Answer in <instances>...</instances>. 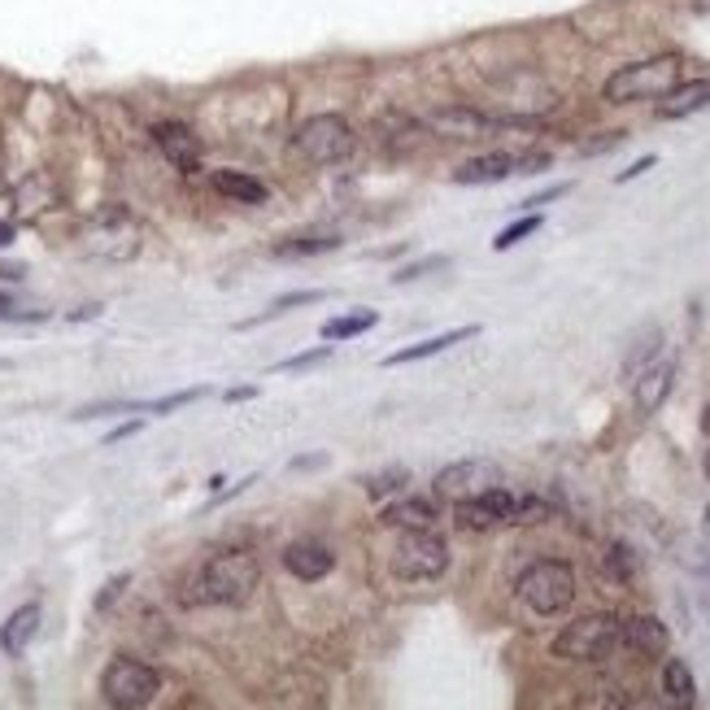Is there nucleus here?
Segmentation results:
<instances>
[{
  "label": "nucleus",
  "mask_w": 710,
  "mask_h": 710,
  "mask_svg": "<svg viewBox=\"0 0 710 710\" xmlns=\"http://www.w3.org/2000/svg\"><path fill=\"white\" fill-rule=\"evenodd\" d=\"M257 585H262L257 558L244 554V549H227V554H214V558L196 571L192 601H201V606H244V601L257 592Z\"/></svg>",
  "instance_id": "obj_1"
},
{
  "label": "nucleus",
  "mask_w": 710,
  "mask_h": 710,
  "mask_svg": "<svg viewBox=\"0 0 710 710\" xmlns=\"http://www.w3.org/2000/svg\"><path fill=\"white\" fill-rule=\"evenodd\" d=\"M680 74H684V61L676 58V53H662V58H650V61H632V65H623V70H615V74L606 79L601 97H606L610 105L662 101V97L680 83Z\"/></svg>",
  "instance_id": "obj_2"
},
{
  "label": "nucleus",
  "mask_w": 710,
  "mask_h": 710,
  "mask_svg": "<svg viewBox=\"0 0 710 710\" xmlns=\"http://www.w3.org/2000/svg\"><path fill=\"white\" fill-rule=\"evenodd\" d=\"M515 592L532 615L554 619L576 601V571L562 558H536L532 567L515 580Z\"/></svg>",
  "instance_id": "obj_3"
},
{
  "label": "nucleus",
  "mask_w": 710,
  "mask_h": 710,
  "mask_svg": "<svg viewBox=\"0 0 710 710\" xmlns=\"http://www.w3.org/2000/svg\"><path fill=\"white\" fill-rule=\"evenodd\" d=\"M619 646H623V619L597 610V615L567 623L554 641V653L567 658V662H606Z\"/></svg>",
  "instance_id": "obj_4"
},
{
  "label": "nucleus",
  "mask_w": 710,
  "mask_h": 710,
  "mask_svg": "<svg viewBox=\"0 0 710 710\" xmlns=\"http://www.w3.org/2000/svg\"><path fill=\"white\" fill-rule=\"evenodd\" d=\"M293 144L296 153L310 158L314 166H341V162L354 158L357 135L349 119H341V114H314V119H305L296 126Z\"/></svg>",
  "instance_id": "obj_5"
},
{
  "label": "nucleus",
  "mask_w": 710,
  "mask_h": 710,
  "mask_svg": "<svg viewBox=\"0 0 710 710\" xmlns=\"http://www.w3.org/2000/svg\"><path fill=\"white\" fill-rule=\"evenodd\" d=\"M449 571V545L432 528H402L397 545H393V576L397 580H436Z\"/></svg>",
  "instance_id": "obj_6"
},
{
  "label": "nucleus",
  "mask_w": 710,
  "mask_h": 710,
  "mask_svg": "<svg viewBox=\"0 0 710 710\" xmlns=\"http://www.w3.org/2000/svg\"><path fill=\"white\" fill-rule=\"evenodd\" d=\"M162 689V676L140 662V658H114L105 671H101V698L119 710H140L149 707Z\"/></svg>",
  "instance_id": "obj_7"
},
{
  "label": "nucleus",
  "mask_w": 710,
  "mask_h": 710,
  "mask_svg": "<svg viewBox=\"0 0 710 710\" xmlns=\"http://www.w3.org/2000/svg\"><path fill=\"white\" fill-rule=\"evenodd\" d=\"M497 484H506V475H501V467H497L493 458H463V463H454V467L436 471L432 493H436V501L463 506V501H471V497H479V493L497 488Z\"/></svg>",
  "instance_id": "obj_8"
},
{
  "label": "nucleus",
  "mask_w": 710,
  "mask_h": 710,
  "mask_svg": "<svg viewBox=\"0 0 710 710\" xmlns=\"http://www.w3.org/2000/svg\"><path fill=\"white\" fill-rule=\"evenodd\" d=\"M88 248H92L97 257L126 262V257L140 253V223H135L122 205H110V210H101V214L92 219V227H88Z\"/></svg>",
  "instance_id": "obj_9"
},
{
  "label": "nucleus",
  "mask_w": 710,
  "mask_h": 710,
  "mask_svg": "<svg viewBox=\"0 0 710 710\" xmlns=\"http://www.w3.org/2000/svg\"><path fill=\"white\" fill-rule=\"evenodd\" d=\"M515 510H519V497L506 484H497V488H488V493H479V497L458 506V524L471 528V532H488V528L515 524Z\"/></svg>",
  "instance_id": "obj_10"
},
{
  "label": "nucleus",
  "mask_w": 710,
  "mask_h": 710,
  "mask_svg": "<svg viewBox=\"0 0 710 710\" xmlns=\"http://www.w3.org/2000/svg\"><path fill=\"white\" fill-rule=\"evenodd\" d=\"M153 144L162 149V158L183 171V175H196L201 171V140H196V131L192 126H183V122H158L153 126Z\"/></svg>",
  "instance_id": "obj_11"
},
{
  "label": "nucleus",
  "mask_w": 710,
  "mask_h": 710,
  "mask_svg": "<svg viewBox=\"0 0 710 710\" xmlns=\"http://www.w3.org/2000/svg\"><path fill=\"white\" fill-rule=\"evenodd\" d=\"M671 388H676V354H658L632 379V397H637V410L641 415H653V410H662V402L671 397Z\"/></svg>",
  "instance_id": "obj_12"
},
{
  "label": "nucleus",
  "mask_w": 710,
  "mask_h": 710,
  "mask_svg": "<svg viewBox=\"0 0 710 710\" xmlns=\"http://www.w3.org/2000/svg\"><path fill=\"white\" fill-rule=\"evenodd\" d=\"M284 567H288V576L305 580V585H314V580H323V576L336 567V554H332L327 545L296 540V545H288V549H284Z\"/></svg>",
  "instance_id": "obj_13"
},
{
  "label": "nucleus",
  "mask_w": 710,
  "mask_h": 710,
  "mask_svg": "<svg viewBox=\"0 0 710 710\" xmlns=\"http://www.w3.org/2000/svg\"><path fill=\"white\" fill-rule=\"evenodd\" d=\"M519 175V158L515 153H484V158H471L454 171V183L463 187H479V183H501V179Z\"/></svg>",
  "instance_id": "obj_14"
},
{
  "label": "nucleus",
  "mask_w": 710,
  "mask_h": 710,
  "mask_svg": "<svg viewBox=\"0 0 710 710\" xmlns=\"http://www.w3.org/2000/svg\"><path fill=\"white\" fill-rule=\"evenodd\" d=\"M36 632H40V606L27 601V606H18V610L4 619V628H0V650L9 653V658H22L27 646L36 641Z\"/></svg>",
  "instance_id": "obj_15"
},
{
  "label": "nucleus",
  "mask_w": 710,
  "mask_h": 710,
  "mask_svg": "<svg viewBox=\"0 0 710 710\" xmlns=\"http://www.w3.org/2000/svg\"><path fill=\"white\" fill-rule=\"evenodd\" d=\"M707 105H710V79H689V83H676L658 101V119H689V114H698Z\"/></svg>",
  "instance_id": "obj_16"
},
{
  "label": "nucleus",
  "mask_w": 710,
  "mask_h": 710,
  "mask_svg": "<svg viewBox=\"0 0 710 710\" xmlns=\"http://www.w3.org/2000/svg\"><path fill=\"white\" fill-rule=\"evenodd\" d=\"M471 336H479V327H454V332L427 336V341H418V345H406V349L388 354V357H384V366H406V362H423V357H436V354H445V349H454V345H463V341H471Z\"/></svg>",
  "instance_id": "obj_17"
},
{
  "label": "nucleus",
  "mask_w": 710,
  "mask_h": 710,
  "mask_svg": "<svg viewBox=\"0 0 710 710\" xmlns=\"http://www.w3.org/2000/svg\"><path fill=\"white\" fill-rule=\"evenodd\" d=\"M667 628H662V619H653V615H637V619H623V646L637 653H646V658H658V653H667Z\"/></svg>",
  "instance_id": "obj_18"
},
{
  "label": "nucleus",
  "mask_w": 710,
  "mask_h": 710,
  "mask_svg": "<svg viewBox=\"0 0 710 710\" xmlns=\"http://www.w3.org/2000/svg\"><path fill=\"white\" fill-rule=\"evenodd\" d=\"M384 528H432L436 524V506L432 501H423V497H402V501H393V506H384Z\"/></svg>",
  "instance_id": "obj_19"
},
{
  "label": "nucleus",
  "mask_w": 710,
  "mask_h": 710,
  "mask_svg": "<svg viewBox=\"0 0 710 710\" xmlns=\"http://www.w3.org/2000/svg\"><path fill=\"white\" fill-rule=\"evenodd\" d=\"M432 126L445 131L449 140H475V135L493 131V122L475 114V110H440V114H432Z\"/></svg>",
  "instance_id": "obj_20"
},
{
  "label": "nucleus",
  "mask_w": 710,
  "mask_h": 710,
  "mask_svg": "<svg viewBox=\"0 0 710 710\" xmlns=\"http://www.w3.org/2000/svg\"><path fill=\"white\" fill-rule=\"evenodd\" d=\"M214 192L232 196L240 205H262V201H266V183H257V179L244 175V171H214Z\"/></svg>",
  "instance_id": "obj_21"
},
{
  "label": "nucleus",
  "mask_w": 710,
  "mask_h": 710,
  "mask_svg": "<svg viewBox=\"0 0 710 710\" xmlns=\"http://www.w3.org/2000/svg\"><path fill=\"white\" fill-rule=\"evenodd\" d=\"M662 693H667L671 702H680V707H693V702H698L693 671H689L680 658H667V667H662Z\"/></svg>",
  "instance_id": "obj_22"
},
{
  "label": "nucleus",
  "mask_w": 710,
  "mask_h": 710,
  "mask_svg": "<svg viewBox=\"0 0 710 710\" xmlns=\"http://www.w3.org/2000/svg\"><path fill=\"white\" fill-rule=\"evenodd\" d=\"M379 323L375 310H357V314H341V318H327L323 323V341H354L362 332H371Z\"/></svg>",
  "instance_id": "obj_23"
},
{
  "label": "nucleus",
  "mask_w": 710,
  "mask_h": 710,
  "mask_svg": "<svg viewBox=\"0 0 710 710\" xmlns=\"http://www.w3.org/2000/svg\"><path fill=\"white\" fill-rule=\"evenodd\" d=\"M341 248V236H293L275 244V257H314V253H332Z\"/></svg>",
  "instance_id": "obj_24"
},
{
  "label": "nucleus",
  "mask_w": 710,
  "mask_h": 710,
  "mask_svg": "<svg viewBox=\"0 0 710 710\" xmlns=\"http://www.w3.org/2000/svg\"><path fill=\"white\" fill-rule=\"evenodd\" d=\"M658 354H662V332H646V336L637 341V349L628 354V362H623V379L632 384V379H637V375H641Z\"/></svg>",
  "instance_id": "obj_25"
},
{
  "label": "nucleus",
  "mask_w": 710,
  "mask_h": 710,
  "mask_svg": "<svg viewBox=\"0 0 710 710\" xmlns=\"http://www.w3.org/2000/svg\"><path fill=\"white\" fill-rule=\"evenodd\" d=\"M406 484H410V471H406V467H388V471L366 475V479H362V488H366L371 497H388V493H402Z\"/></svg>",
  "instance_id": "obj_26"
},
{
  "label": "nucleus",
  "mask_w": 710,
  "mask_h": 710,
  "mask_svg": "<svg viewBox=\"0 0 710 710\" xmlns=\"http://www.w3.org/2000/svg\"><path fill=\"white\" fill-rule=\"evenodd\" d=\"M532 232H540V210H532V214H528V219H519V223H510L506 232H497L493 248H497V253H506V248H515L519 240H528Z\"/></svg>",
  "instance_id": "obj_27"
},
{
  "label": "nucleus",
  "mask_w": 710,
  "mask_h": 710,
  "mask_svg": "<svg viewBox=\"0 0 710 710\" xmlns=\"http://www.w3.org/2000/svg\"><path fill=\"white\" fill-rule=\"evenodd\" d=\"M606 571H610L615 580H632V576H637V558H632V549H628V545H610V554H606Z\"/></svg>",
  "instance_id": "obj_28"
},
{
  "label": "nucleus",
  "mask_w": 710,
  "mask_h": 710,
  "mask_svg": "<svg viewBox=\"0 0 710 710\" xmlns=\"http://www.w3.org/2000/svg\"><path fill=\"white\" fill-rule=\"evenodd\" d=\"M201 397H210V388H183V393H171V397H162V402H149V415H171V410L192 406V402H201Z\"/></svg>",
  "instance_id": "obj_29"
},
{
  "label": "nucleus",
  "mask_w": 710,
  "mask_h": 710,
  "mask_svg": "<svg viewBox=\"0 0 710 710\" xmlns=\"http://www.w3.org/2000/svg\"><path fill=\"white\" fill-rule=\"evenodd\" d=\"M445 266H449V257H440V253H436V257H423L415 266H402V271L393 275V284H410V280H423L427 271H445Z\"/></svg>",
  "instance_id": "obj_30"
},
{
  "label": "nucleus",
  "mask_w": 710,
  "mask_h": 710,
  "mask_svg": "<svg viewBox=\"0 0 710 710\" xmlns=\"http://www.w3.org/2000/svg\"><path fill=\"white\" fill-rule=\"evenodd\" d=\"M332 357V345H323V349H310V354H296V357H284L275 371H314V366H323Z\"/></svg>",
  "instance_id": "obj_31"
},
{
  "label": "nucleus",
  "mask_w": 710,
  "mask_h": 710,
  "mask_svg": "<svg viewBox=\"0 0 710 710\" xmlns=\"http://www.w3.org/2000/svg\"><path fill=\"white\" fill-rule=\"evenodd\" d=\"M323 288H305V293H284L275 296V305L266 310V314H284V310H293V305H314V301H323Z\"/></svg>",
  "instance_id": "obj_32"
},
{
  "label": "nucleus",
  "mask_w": 710,
  "mask_h": 710,
  "mask_svg": "<svg viewBox=\"0 0 710 710\" xmlns=\"http://www.w3.org/2000/svg\"><path fill=\"white\" fill-rule=\"evenodd\" d=\"M567 192H571V183H554V187H545V192L528 196V201H524V210H545L549 201H558V196H567Z\"/></svg>",
  "instance_id": "obj_33"
},
{
  "label": "nucleus",
  "mask_w": 710,
  "mask_h": 710,
  "mask_svg": "<svg viewBox=\"0 0 710 710\" xmlns=\"http://www.w3.org/2000/svg\"><path fill=\"white\" fill-rule=\"evenodd\" d=\"M131 585V576H114L105 589H101V597H97V610H110V601H119V592Z\"/></svg>",
  "instance_id": "obj_34"
},
{
  "label": "nucleus",
  "mask_w": 710,
  "mask_h": 710,
  "mask_svg": "<svg viewBox=\"0 0 710 710\" xmlns=\"http://www.w3.org/2000/svg\"><path fill=\"white\" fill-rule=\"evenodd\" d=\"M619 144H623V131H606V140H592V144H585L580 153L592 158V153H606V149H619Z\"/></svg>",
  "instance_id": "obj_35"
},
{
  "label": "nucleus",
  "mask_w": 710,
  "mask_h": 710,
  "mask_svg": "<svg viewBox=\"0 0 710 710\" xmlns=\"http://www.w3.org/2000/svg\"><path fill=\"white\" fill-rule=\"evenodd\" d=\"M653 162H658V158H641V162H632V166H628V171H619V175H615V183H632V179H641L646 175V171H653Z\"/></svg>",
  "instance_id": "obj_36"
},
{
  "label": "nucleus",
  "mask_w": 710,
  "mask_h": 710,
  "mask_svg": "<svg viewBox=\"0 0 710 710\" xmlns=\"http://www.w3.org/2000/svg\"><path fill=\"white\" fill-rule=\"evenodd\" d=\"M140 427H144V423H140V418H135V423H122V427H114V432H110V436H105V445H119V440H126V436H135V432H140Z\"/></svg>",
  "instance_id": "obj_37"
},
{
  "label": "nucleus",
  "mask_w": 710,
  "mask_h": 710,
  "mask_svg": "<svg viewBox=\"0 0 710 710\" xmlns=\"http://www.w3.org/2000/svg\"><path fill=\"white\" fill-rule=\"evenodd\" d=\"M0 318H44V314H18V310H13V301L0 293Z\"/></svg>",
  "instance_id": "obj_38"
},
{
  "label": "nucleus",
  "mask_w": 710,
  "mask_h": 710,
  "mask_svg": "<svg viewBox=\"0 0 710 710\" xmlns=\"http://www.w3.org/2000/svg\"><path fill=\"white\" fill-rule=\"evenodd\" d=\"M97 314H101V305H83V310H74V314H70V323H79V318H97Z\"/></svg>",
  "instance_id": "obj_39"
},
{
  "label": "nucleus",
  "mask_w": 710,
  "mask_h": 710,
  "mask_svg": "<svg viewBox=\"0 0 710 710\" xmlns=\"http://www.w3.org/2000/svg\"><path fill=\"white\" fill-rule=\"evenodd\" d=\"M248 397H257V388H232L227 393V402H248Z\"/></svg>",
  "instance_id": "obj_40"
},
{
  "label": "nucleus",
  "mask_w": 710,
  "mask_h": 710,
  "mask_svg": "<svg viewBox=\"0 0 710 710\" xmlns=\"http://www.w3.org/2000/svg\"><path fill=\"white\" fill-rule=\"evenodd\" d=\"M9 240H13V223H9V219H0V248H4Z\"/></svg>",
  "instance_id": "obj_41"
},
{
  "label": "nucleus",
  "mask_w": 710,
  "mask_h": 710,
  "mask_svg": "<svg viewBox=\"0 0 710 710\" xmlns=\"http://www.w3.org/2000/svg\"><path fill=\"white\" fill-rule=\"evenodd\" d=\"M689 9H698V13H710V0H689Z\"/></svg>",
  "instance_id": "obj_42"
},
{
  "label": "nucleus",
  "mask_w": 710,
  "mask_h": 710,
  "mask_svg": "<svg viewBox=\"0 0 710 710\" xmlns=\"http://www.w3.org/2000/svg\"><path fill=\"white\" fill-rule=\"evenodd\" d=\"M4 196H9V183H4V175H0V201H4Z\"/></svg>",
  "instance_id": "obj_43"
},
{
  "label": "nucleus",
  "mask_w": 710,
  "mask_h": 710,
  "mask_svg": "<svg viewBox=\"0 0 710 710\" xmlns=\"http://www.w3.org/2000/svg\"><path fill=\"white\" fill-rule=\"evenodd\" d=\"M702 471H707V479H710V449H707V458H702Z\"/></svg>",
  "instance_id": "obj_44"
},
{
  "label": "nucleus",
  "mask_w": 710,
  "mask_h": 710,
  "mask_svg": "<svg viewBox=\"0 0 710 710\" xmlns=\"http://www.w3.org/2000/svg\"><path fill=\"white\" fill-rule=\"evenodd\" d=\"M702 427H707V432H710V406H707V415H702Z\"/></svg>",
  "instance_id": "obj_45"
},
{
  "label": "nucleus",
  "mask_w": 710,
  "mask_h": 710,
  "mask_svg": "<svg viewBox=\"0 0 710 710\" xmlns=\"http://www.w3.org/2000/svg\"><path fill=\"white\" fill-rule=\"evenodd\" d=\"M707 536H710V506H707Z\"/></svg>",
  "instance_id": "obj_46"
}]
</instances>
